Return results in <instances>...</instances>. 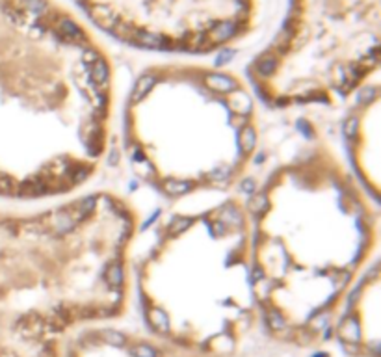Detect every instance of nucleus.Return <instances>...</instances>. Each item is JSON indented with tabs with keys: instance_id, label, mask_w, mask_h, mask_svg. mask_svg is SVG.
<instances>
[{
	"instance_id": "f257e3e1",
	"label": "nucleus",
	"mask_w": 381,
	"mask_h": 357,
	"mask_svg": "<svg viewBox=\"0 0 381 357\" xmlns=\"http://www.w3.org/2000/svg\"><path fill=\"white\" fill-rule=\"evenodd\" d=\"M110 54L56 0H0V197L62 201L87 186L112 140Z\"/></svg>"
},
{
	"instance_id": "f03ea898",
	"label": "nucleus",
	"mask_w": 381,
	"mask_h": 357,
	"mask_svg": "<svg viewBox=\"0 0 381 357\" xmlns=\"http://www.w3.org/2000/svg\"><path fill=\"white\" fill-rule=\"evenodd\" d=\"M246 207L259 322L281 344H320L379 260L377 201L314 134L262 178Z\"/></svg>"
},
{
	"instance_id": "7ed1b4c3",
	"label": "nucleus",
	"mask_w": 381,
	"mask_h": 357,
	"mask_svg": "<svg viewBox=\"0 0 381 357\" xmlns=\"http://www.w3.org/2000/svg\"><path fill=\"white\" fill-rule=\"evenodd\" d=\"M259 144L257 97L231 69L196 62L149 65L123 104L128 167L169 201L232 190Z\"/></svg>"
},
{
	"instance_id": "20e7f679",
	"label": "nucleus",
	"mask_w": 381,
	"mask_h": 357,
	"mask_svg": "<svg viewBox=\"0 0 381 357\" xmlns=\"http://www.w3.org/2000/svg\"><path fill=\"white\" fill-rule=\"evenodd\" d=\"M132 276L147 331L177 346L234 355L259 324L249 214L238 197L162 219Z\"/></svg>"
},
{
	"instance_id": "39448f33",
	"label": "nucleus",
	"mask_w": 381,
	"mask_h": 357,
	"mask_svg": "<svg viewBox=\"0 0 381 357\" xmlns=\"http://www.w3.org/2000/svg\"><path fill=\"white\" fill-rule=\"evenodd\" d=\"M379 62L381 0H290L246 80L270 108L335 106L379 78Z\"/></svg>"
},
{
	"instance_id": "423d86ee",
	"label": "nucleus",
	"mask_w": 381,
	"mask_h": 357,
	"mask_svg": "<svg viewBox=\"0 0 381 357\" xmlns=\"http://www.w3.org/2000/svg\"><path fill=\"white\" fill-rule=\"evenodd\" d=\"M97 30L138 51L205 56L246 39L259 0H73Z\"/></svg>"
},
{
	"instance_id": "0eeeda50",
	"label": "nucleus",
	"mask_w": 381,
	"mask_h": 357,
	"mask_svg": "<svg viewBox=\"0 0 381 357\" xmlns=\"http://www.w3.org/2000/svg\"><path fill=\"white\" fill-rule=\"evenodd\" d=\"M350 169L368 196L377 201L381 192V90L379 78L359 92L344 121Z\"/></svg>"
},
{
	"instance_id": "6e6552de",
	"label": "nucleus",
	"mask_w": 381,
	"mask_h": 357,
	"mask_svg": "<svg viewBox=\"0 0 381 357\" xmlns=\"http://www.w3.org/2000/svg\"><path fill=\"white\" fill-rule=\"evenodd\" d=\"M64 357H244L214 355L205 351L182 348L153 333L99 324L78 329L67 337Z\"/></svg>"
},
{
	"instance_id": "1a4fd4ad",
	"label": "nucleus",
	"mask_w": 381,
	"mask_h": 357,
	"mask_svg": "<svg viewBox=\"0 0 381 357\" xmlns=\"http://www.w3.org/2000/svg\"><path fill=\"white\" fill-rule=\"evenodd\" d=\"M381 270L375 260L348 294L335 320V337L348 355L379 357Z\"/></svg>"
}]
</instances>
